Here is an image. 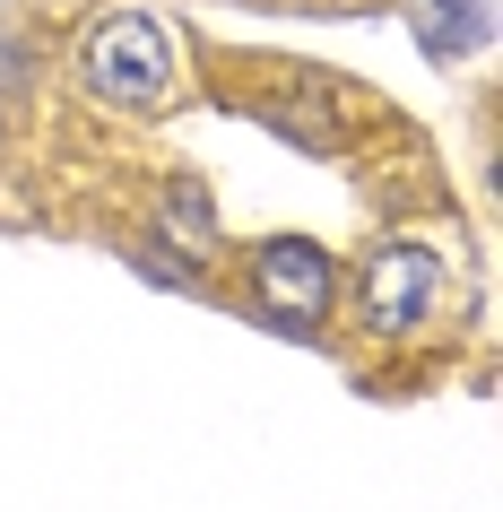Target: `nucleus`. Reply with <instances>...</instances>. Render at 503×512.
<instances>
[{
	"mask_svg": "<svg viewBox=\"0 0 503 512\" xmlns=\"http://www.w3.org/2000/svg\"><path fill=\"white\" fill-rule=\"evenodd\" d=\"M79 79L105 105H165L174 96V35H165V18H148V9L96 18L79 44Z\"/></svg>",
	"mask_w": 503,
	"mask_h": 512,
	"instance_id": "1",
	"label": "nucleus"
},
{
	"mask_svg": "<svg viewBox=\"0 0 503 512\" xmlns=\"http://www.w3.org/2000/svg\"><path fill=\"white\" fill-rule=\"evenodd\" d=\"M356 304H365V330L408 339V330L443 304V261L417 252V243H382V252L365 261V278H356Z\"/></svg>",
	"mask_w": 503,
	"mask_h": 512,
	"instance_id": "2",
	"label": "nucleus"
},
{
	"mask_svg": "<svg viewBox=\"0 0 503 512\" xmlns=\"http://www.w3.org/2000/svg\"><path fill=\"white\" fill-rule=\"evenodd\" d=\"M252 278H261L269 322H321V304H330V261L313 243H269L252 261Z\"/></svg>",
	"mask_w": 503,
	"mask_h": 512,
	"instance_id": "3",
	"label": "nucleus"
},
{
	"mask_svg": "<svg viewBox=\"0 0 503 512\" xmlns=\"http://www.w3.org/2000/svg\"><path fill=\"white\" fill-rule=\"evenodd\" d=\"M417 27L434 53H469L486 35V0H417Z\"/></svg>",
	"mask_w": 503,
	"mask_h": 512,
	"instance_id": "4",
	"label": "nucleus"
}]
</instances>
